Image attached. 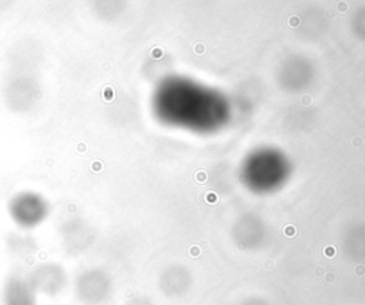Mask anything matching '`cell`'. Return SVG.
Here are the masks:
<instances>
[{
  "label": "cell",
  "instance_id": "cell-3",
  "mask_svg": "<svg viewBox=\"0 0 365 305\" xmlns=\"http://www.w3.org/2000/svg\"><path fill=\"white\" fill-rule=\"evenodd\" d=\"M196 53H204V46H197Z\"/></svg>",
  "mask_w": 365,
  "mask_h": 305
},
{
  "label": "cell",
  "instance_id": "cell-1",
  "mask_svg": "<svg viewBox=\"0 0 365 305\" xmlns=\"http://www.w3.org/2000/svg\"><path fill=\"white\" fill-rule=\"evenodd\" d=\"M36 294L47 297L59 295L69 284V275L63 267L53 262L37 265L26 277Z\"/></svg>",
  "mask_w": 365,
  "mask_h": 305
},
{
  "label": "cell",
  "instance_id": "cell-2",
  "mask_svg": "<svg viewBox=\"0 0 365 305\" xmlns=\"http://www.w3.org/2000/svg\"><path fill=\"white\" fill-rule=\"evenodd\" d=\"M107 282L97 268H87L76 277L74 295L83 305H101L106 299Z\"/></svg>",
  "mask_w": 365,
  "mask_h": 305
},
{
  "label": "cell",
  "instance_id": "cell-4",
  "mask_svg": "<svg viewBox=\"0 0 365 305\" xmlns=\"http://www.w3.org/2000/svg\"><path fill=\"white\" fill-rule=\"evenodd\" d=\"M215 200H217V197H215L214 194H208V201H213V203H214Z\"/></svg>",
  "mask_w": 365,
  "mask_h": 305
}]
</instances>
